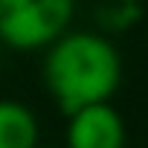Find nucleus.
Instances as JSON below:
<instances>
[{
	"instance_id": "nucleus-3",
	"label": "nucleus",
	"mask_w": 148,
	"mask_h": 148,
	"mask_svg": "<svg viewBox=\"0 0 148 148\" xmlns=\"http://www.w3.org/2000/svg\"><path fill=\"white\" fill-rule=\"evenodd\" d=\"M128 128L110 102L67 113V148H125Z\"/></svg>"
},
{
	"instance_id": "nucleus-1",
	"label": "nucleus",
	"mask_w": 148,
	"mask_h": 148,
	"mask_svg": "<svg viewBox=\"0 0 148 148\" xmlns=\"http://www.w3.org/2000/svg\"><path fill=\"white\" fill-rule=\"evenodd\" d=\"M44 87L61 113L110 102L122 84V55L105 32L67 29L44 49Z\"/></svg>"
},
{
	"instance_id": "nucleus-4",
	"label": "nucleus",
	"mask_w": 148,
	"mask_h": 148,
	"mask_svg": "<svg viewBox=\"0 0 148 148\" xmlns=\"http://www.w3.org/2000/svg\"><path fill=\"white\" fill-rule=\"evenodd\" d=\"M41 125L18 99H0V148H38Z\"/></svg>"
},
{
	"instance_id": "nucleus-2",
	"label": "nucleus",
	"mask_w": 148,
	"mask_h": 148,
	"mask_svg": "<svg viewBox=\"0 0 148 148\" xmlns=\"http://www.w3.org/2000/svg\"><path fill=\"white\" fill-rule=\"evenodd\" d=\"M73 18L76 0H0V47L18 52L47 49L70 29Z\"/></svg>"
},
{
	"instance_id": "nucleus-5",
	"label": "nucleus",
	"mask_w": 148,
	"mask_h": 148,
	"mask_svg": "<svg viewBox=\"0 0 148 148\" xmlns=\"http://www.w3.org/2000/svg\"><path fill=\"white\" fill-rule=\"evenodd\" d=\"M142 15V0H110L99 9L102 32H125Z\"/></svg>"
},
{
	"instance_id": "nucleus-6",
	"label": "nucleus",
	"mask_w": 148,
	"mask_h": 148,
	"mask_svg": "<svg viewBox=\"0 0 148 148\" xmlns=\"http://www.w3.org/2000/svg\"><path fill=\"white\" fill-rule=\"evenodd\" d=\"M38 148H41V145H38Z\"/></svg>"
}]
</instances>
